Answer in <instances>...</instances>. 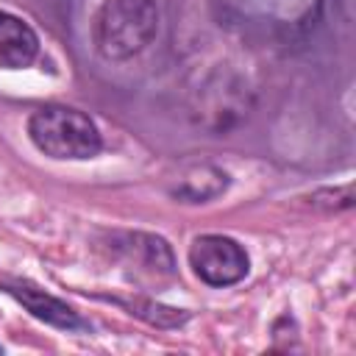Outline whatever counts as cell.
<instances>
[{"mask_svg": "<svg viewBox=\"0 0 356 356\" xmlns=\"http://www.w3.org/2000/svg\"><path fill=\"white\" fill-rule=\"evenodd\" d=\"M159 31L156 0H103L92 19V39L103 58L125 61L142 53Z\"/></svg>", "mask_w": 356, "mask_h": 356, "instance_id": "obj_1", "label": "cell"}, {"mask_svg": "<svg viewBox=\"0 0 356 356\" xmlns=\"http://www.w3.org/2000/svg\"><path fill=\"white\" fill-rule=\"evenodd\" d=\"M28 136L50 159L83 161L95 159L103 147L97 125L83 111L67 106L36 108L28 120Z\"/></svg>", "mask_w": 356, "mask_h": 356, "instance_id": "obj_2", "label": "cell"}, {"mask_svg": "<svg viewBox=\"0 0 356 356\" xmlns=\"http://www.w3.org/2000/svg\"><path fill=\"white\" fill-rule=\"evenodd\" d=\"M0 350H3V348H0Z\"/></svg>", "mask_w": 356, "mask_h": 356, "instance_id": "obj_6", "label": "cell"}, {"mask_svg": "<svg viewBox=\"0 0 356 356\" xmlns=\"http://www.w3.org/2000/svg\"><path fill=\"white\" fill-rule=\"evenodd\" d=\"M6 292L14 295L33 317H39V320H44V323H50V325H56V328H81V325H83L81 317H78L67 303H61L58 298H53V295L36 289V286H31V284H8Z\"/></svg>", "mask_w": 356, "mask_h": 356, "instance_id": "obj_5", "label": "cell"}, {"mask_svg": "<svg viewBox=\"0 0 356 356\" xmlns=\"http://www.w3.org/2000/svg\"><path fill=\"white\" fill-rule=\"evenodd\" d=\"M189 264L195 275L209 286H231L239 284L248 270L250 259L245 248L222 234H203L189 248Z\"/></svg>", "mask_w": 356, "mask_h": 356, "instance_id": "obj_3", "label": "cell"}, {"mask_svg": "<svg viewBox=\"0 0 356 356\" xmlns=\"http://www.w3.org/2000/svg\"><path fill=\"white\" fill-rule=\"evenodd\" d=\"M39 56V36L36 31L0 8V70H25Z\"/></svg>", "mask_w": 356, "mask_h": 356, "instance_id": "obj_4", "label": "cell"}]
</instances>
